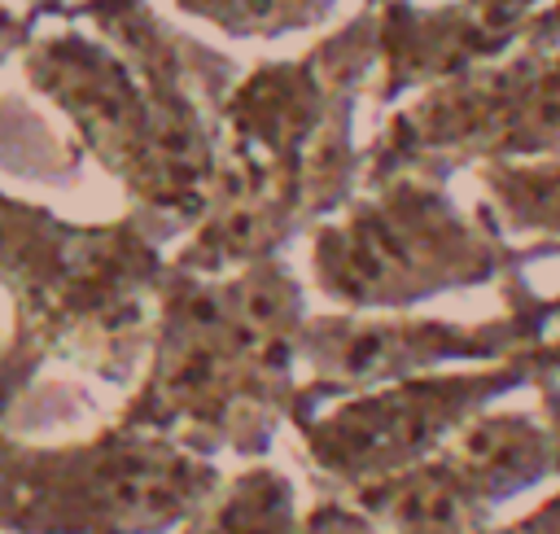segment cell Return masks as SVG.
I'll return each instance as SVG.
<instances>
[{
  "mask_svg": "<svg viewBox=\"0 0 560 534\" xmlns=\"http://www.w3.org/2000/svg\"><path fill=\"white\" fill-rule=\"evenodd\" d=\"M302 285L280 258L206 276L166 267L149 376L118 425L162 433L206 460L262 455L298 403Z\"/></svg>",
  "mask_w": 560,
  "mask_h": 534,
  "instance_id": "6da1fadb",
  "label": "cell"
},
{
  "mask_svg": "<svg viewBox=\"0 0 560 534\" xmlns=\"http://www.w3.org/2000/svg\"><path fill=\"white\" fill-rule=\"evenodd\" d=\"M354 66H267L223 101V153L210 210L175 267L219 276L271 258L289 236L354 201Z\"/></svg>",
  "mask_w": 560,
  "mask_h": 534,
  "instance_id": "7a4b0ae2",
  "label": "cell"
},
{
  "mask_svg": "<svg viewBox=\"0 0 560 534\" xmlns=\"http://www.w3.org/2000/svg\"><path fill=\"white\" fill-rule=\"evenodd\" d=\"M162 276L158 236L136 214L79 228L0 193V285L13 293L0 411L44 359H70L109 381L127 376L144 337H153Z\"/></svg>",
  "mask_w": 560,
  "mask_h": 534,
  "instance_id": "3957f363",
  "label": "cell"
},
{
  "mask_svg": "<svg viewBox=\"0 0 560 534\" xmlns=\"http://www.w3.org/2000/svg\"><path fill=\"white\" fill-rule=\"evenodd\" d=\"M368 188L311 241L319 289L346 311H407L442 289L486 285L508 267L560 254V241L512 249L486 210L464 214L433 175H389Z\"/></svg>",
  "mask_w": 560,
  "mask_h": 534,
  "instance_id": "277c9868",
  "label": "cell"
},
{
  "mask_svg": "<svg viewBox=\"0 0 560 534\" xmlns=\"http://www.w3.org/2000/svg\"><path fill=\"white\" fill-rule=\"evenodd\" d=\"M219 486L214 460L131 425L52 446L0 438V534H171Z\"/></svg>",
  "mask_w": 560,
  "mask_h": 534,
  "instance_id": "5b68a950",
  "label": "cell"
},
{
  "mask_svg": "<svg viewBox=\"0 0 560 534\" xmlns=\"http://www.w3.org/2000/svg\"><path fill=\"white\" fill-rule=\"evenodd\" d=\"M529 372H542L538 346L503 363H486L477 372H424L359 390L298 416L293 425L302 433L306 464L341 499H350L354 490L398 477L442 451L499 394L529 381Z\"/></svg>",
  "mask_w": 560,
  "mask_h": 534,
  "instance_id": "8992f818",
  "label": "cell"
},
{
  "mask_svg": "<svg viewBox=\"0 0 560 534\" xmlns=\"http://www.w3.org/2000/svg\"><path fill=\"white\" fill-rule=\"evenodd\" d=\"M560 315V298H529L512 315L486 324H446V320H402V315H315L298 333V363L311 372L298 385L293 416H306L332 398L376 390L389 381L424 376L451 363H503L542 346L547 324Z\"/></svg>",
  "mask_w": 560,
  "mask_h": 534,
  "instance_id": "52a82bcc",
  "label": "cell"
},
{
  "mask_svg": "<svg viewBox=\"0 0 560 534\" xmlns=\"http://www.w3.org/2000/svg\"><path fill=\"white\" fill-rule=\"evenodd\" d=\"M429 464L468 512L494 521L508 499L556 477V438L534 411H481Z\"/></svg>",
  "mask_w": 560,
  "mask_h": 534,
  "instance_id": "ba28073f",
  "label": "cell"
},
{
  "mask_svg": "<svg viewBox=\"0 0 560 534\" xmlns=\"http://www.w3.org/2000/svg\"><path fill=\"white\" fill-rule=\"evenodd\" d=\"M184 534H302L298 490L280 468H241L210 495Z\"/></svg>",
  "mask_w": 560,
  "mask_h": 534,
  "instance_id": "9c48e42d",
  "label": "cell"
},
{
  "mask_svg": "<svg viewBox=\"0 0 560 534\" xmlns=\"http://www.w3.org/2000/svg\"><path fill=\"white\" fill-rule=\"evenodd\" d=\"M477 179L490 188V201L503 210L499 228L560 236V158L534 162H486Z\"/></svg>",
  "mask_w": 560,
  "mask_h": 534,
  "instance_id": "30bf717a",
  "label": "cell"
},
{
  "mask_svg": "<svg viewBox=\"0 0 560 534\" xmlns=\"http://www.w3.org/2000/svg\"><path fill=\"white\" fill-rule=\"evenodd\" d=\"M302 534H381V530H376V521L359 503L337 495V499H319L302 516Z\"/></svg>",
  "mask_w": 560,
  "mask_h": 534,
  "instance_id": "8fae6325",
  "label": "cell"
},
{
  "mask_svg": "<svg viewBox=\"0 0 560 534\" xmlns=\"http://www.w3.org/2000/svg\"><path fill=\"white\" fill-rule=\"evenodd\" d=\"M490 534H560V490L551 499H542L538 508H529L525 516H516V521H503V525L494 521Z\"/></svg>",
  "mask_w": 560,
  "mask_h": 534,
  "instance_id": "7c38bea8",
  "label": "cell"
},
{
  "mask_svg": "<svg viewBox=\"0 0 560 534\" xmlns=\"http://www.w3.org/2000/svg\"><path fill=\"white\" fill-rule=\"evenodd\" d=\"M542 420L551 425L556 438V477H560V385L551 381V372H542Z\"/></svg>",
  "mask_w": 560,
  "mask_h": 534,
  "instance_id": "4fadbf2b",
  "label": "cell"
},
{
  "mask_svg": "<svg viewBox=\"0 0 560 534\" xmlns=\"http://www.w3.org/2000/svg\"><path fill=\"white\" fill-rule=\"evenodd\" d=\"M538 359H542V372H560V328L538 346Z\"/></svg>",
  "mask_w": 560,
  "mask_h": 534,
  "instance_id": "5bb4252c",
  "label": "cell"
},
{
  "mask_svg": "<svg viewBox=\"0 0 560 534\" xmlns=\"http://www.w3.org/2000/svg\"><path fill=\"white\" fill-rule=\"evenodd\" d=\"M477 534H490V525H486V530H477Z\"/></svg>",
  "mask_w": 560,
  "mask_h": 534,
  "instance_id": "9a60e30c",
  "label": "cell"
}]
</instances>
